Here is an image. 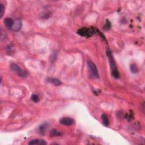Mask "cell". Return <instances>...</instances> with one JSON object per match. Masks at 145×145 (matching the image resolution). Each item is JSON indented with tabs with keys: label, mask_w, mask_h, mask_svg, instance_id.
I'll list each match as a JSON object with an SVG mask.
<instances>
[{
	"label": "cell",
	"mask_w": 145,
	"mask_h": 145,
	"mask_svg": "<svg viewBox=\"0 0 145 145\" xmlns=\"http://www.w3.org/2000/svg\"><path fill=\"white\" fill-rule=\"evenodd\" d=\"M4 12H5V7L2 3L0 4V18H2Z\"/></svg>",
	"instance_id": "15"
},
{
	"label": "cell",
	"mask_w": 145,
	"mask_h": 145,
	"mask_svg": "<svg viewBox=\"0 0 145 145\" xmlns=\"http://www.w3.org/2000/svg\"><path fill=\"white\" fill-rule=\"evenodd\" d=\"M63 133L59 131L57 129H52L50 132V134L49 136L52 137H59L61 136Z\"/></svg>",
	"instance_id": "12"
},
{
	"label": "cell",
	"mask_w": 145,
	"mask_h": 145,
	"mask_svg": "<svg viewBox=\"0 0 145 145\" xmlns=\"http://www.w3.org/2000/svg\"><path fill=\"white\" fill-rule=\"evenodd\" d=\"M111 24L110 22H109L108 20H107L106 23H105V24L104 26V28L106 30H108L111 28Z\"/></svg>",
	"instance_id": "16"
},
{
	"label": "cell",
	"mask_w": 145,
	"mask_h": 145,
	"mask_svg": "<svg viewBox=\"0 0 145 145\" xmlns=\"http://www.w3.org/2000/svg\"><path fill=\"white\" fill-rule=\"evenodd\" d=\"M107 54L108 57L109 64H110L111 70H112V74L113 76L116 79H118L120 77V74L119 71L117 69L116 65L115 60H114L113 57L112 56V53L111 51L110 50H108L107 52Z\"/></svg>",
	"instance_id": "1"
},
{
	"label": "cell",
	"mask_w": 145,
	"mask_h": 145,
	"mask_svg": "<svg viewBox=\"0 0 145 145\" xmlns=\"http://www.w3.org/2000/svg\"><path fill=\"white\" fill-rule=\"evenodd\" d=\"M60 124L65 126H71L74 123V120L71 117H63L60 120Z\"/></svg>",
	"instance_id": "5"
},
{
	"label": "cell",
	"mask_w": 145,
	"mask_h": 145,
	"mask_svg": "<svg viewBox=\"0 0 145 145\" xmlns=\"http://www.w3.org/2000/svg\"><path fill=\"white\" fill-rule=\"evenodd\" d=\"M4 23H5V26H6L8 28L11 29L12 27L13 26L14 21L11 19V18H6L5 20H4Z\"/></svg>",
	"instance_id": "9"
},
{
	"label": "cell",
	"mask_w": 145,
	"mask_h": 145,
	"mask_svg": "<svg viewBox=\"0 0 145 145\" xmlns=\"http://www.w3.org/2000/svg\"><path fill=\"white\" fill-rule=\"evenodd\" d=\"M47 143L45 141L43 140H33L28 143V145H47Z\"/></svg>",
	"instance_id": "7"
},
{
	"label": "cell",
	"mask_w": 145,
	"mask_h": 145,
	"mask_svg": "<svg viewBox=\"0 0 145 145\" xmlns=\"http://www.w3.org/2000/svg\"><path fill=\"white\" fill-rule=\"evenodd\" d=\"M47 81L52 83L55 86H59L61 84V82L59 79L54 78H48L47 79Z\"/></svg>",
	"instance_id": "8"
},
{
	"label": "cell",
	"mask_w": 145,
	"mask_h": 145,
	"mask_svg": "<svg viewBox=\"0 0 145 145\" xmlns=\"http://www.w3.org/2000/svg\"><path fill=\"white\" fill-rule=\"evenodd\" d=\"M87 65L88 67V69L90 70L91 74L94 76L95 78H99V75L98 70L97 69L96 65H95L94 63L91 60H88L87 61Z\"/></svg>",
	"instance_id": "3"
},
{
	"label": "cell",
	"mask_w": 145,
	"mask_h": 145,
	"mask_svg": "<svg viewBox=\"0 0 145 145\" xmlns=\"http://www.w3.org/2000/svg\"><path fill=\"white\" fill-rule=\"evenodd\" d=\"M10 68H11V69L13 70L14 72H15V73H16L17 75H18L20 76L23 78H25L27 76V73L26 72L23 71L21 69L19 66L16 65V64L13 63L11 64V66H10Z\"/></svg>",
	"instance_id": "4"
},
{
	"label": "cell",
	"mask_w": 145,
	"mask_h": 145,
	"mask_svg": "<svg viewBox=\"0 0 145 145\" xmlns=\"http://www.w3.org/2000/svg\"><path fill=\"white\" fill-rule=\"evenodd\" d=\"M48 128V124L47 123H44L40 126V127L39 128V132L40 133V134L41 135H44L45 130Z\"/></svg>",
	"instance_id": "10"
},
{
	"label": "cell",
	"mask_w": 145,
	"mask_h": 145,
	"mask_svg": "<svg viewBox=\"0 0 145 145\" xmlns=\"http://www.w3.org/2000/svg\"><path fill=\"white\" fill-rule=\"evenodd\" d=\"M130 70H131V72L133 73L134 74L137 73L138 72V68L137 67V66L134 64H132V65H130Z\"/></svg>",
	"instance_id": "13"
},
{
	"label": "cell",
	"mask_w": 145,
	"mask_h": 145,
	"mask_svg": "<svg viewBox=\"0 0 145 145\" xmlns=\"http://www.w3.org/2000/svg\"><path fill=\"white\" fill-rule=\"evenodd\" d=\"M101 119H102V121L104 125L108 127L109 126V120L108 118L107 115L105 113H103L102 115H101Z\"/></svg>",
	"instance_id": "11"
},
{
	"label": "cell",
	"mask_w": 145,
	"mask_h": 145,
	"mask_svg": "<svg viewBox=\"0 0 145 145\" xmlns=\"http://www.w3.org/2000/svg\"><path fill=\"white\" fill-rule=\"evenodd\" d=\"M22 26V23L21 20L19 19H16L15 21H14V24L11 28V30L14 31H18L21 29Z\"/></svg>",
	"instance_id": "6"
},
{
	"label": "cell",
	"mask_w": 145,
	"mask_h": 145,
	"mask_svg": "<svg viewBox=\"0 0 145 145\" xmlns=\"http://www.w3.org/2000/svg\"><path fill=\"white\" fill-rule=\"evenodd\" d=\"M31 100L34 101V103H38L40 100L39 96L38 95L36 94H32L31 96Z\"/></svg>",
	"instance_id": "14"
},
{
	"label": "cell",
	"mask_w": 145,
	"mask_h": 145,
	"mask_svg": "<svg viewBox=\"0 0 145 145\" xmlns=\"http://www.w3.org/2000/svg\"><path fill=\"white\" fill-rule=\"evenodd\" d=\"M96 32V29L93 28H88L86 27L80 28L77 31L78 34L83 37H90L92 36V35L95 34Z\"/></svg>",
	"instance_id": "2"
}]
</instances>
